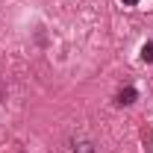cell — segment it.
Wrapping results in <instances>:
<instances>
[{"label":"cell","mask_w":153,"mask_h":153,"mask_svg":"<svg viewBox=\"0 0 153 153\" xmlns=\"http://www.w3.org/2000/svg\"><path fill=\"white\" fill-rule=\"evenodd\" d=\"M124 6H138V0H121Z\"/></svg>","instance_id":"4"},{"label":"cell","mask_w":153,"mask_h":153,"mask_svg":"<svg viewBox=\"0 0 153 153\" xmlns=\"http://www.w3.org/2000/svg\"><path fill=\"white\" fill-rule=\"evenodd\" d=\"M97 144L91 141V138H74L71 141V153H94Z\"/></svg>","instance_id":"2"},{"label":"cell","mask_w":153,"mask_h":153,"mask_svg":"<svg viewBox=\"0 0 153 153\" xmlns=\"http://www.w3.org/2000/svg\"><path fill=\"white\" fill-rule=\"evenodd\" d=\"M141 62L153 65V41H144V44H141Z\"/></svg>","instance_id":"3"},{"label":"cell","mask_w":153,"mask_h":153,"mask_svg":"<svg viewBox=\"0 0 153 153\" xmlns=\"http://www.w3.org/2000/svg\"><path fill=\"white\" fill-rule=\"evenodd\" d=\"M135 100H138V91H135L133 85H124V88H118V94H115V106H133Z\"/></svg>","instance_id":"1"}]
</instances>
